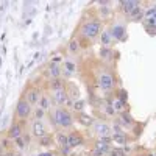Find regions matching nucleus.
Masks as SVG:
<instances>
[{
  "label": "nucleus",
  "instance_id": "nucleus-23",
  "mask_svg": "<svg viewBox=\"0 0 156 156\" xmlns=\"http://www.w3.org/2000/svg\"><path fill=\"white\" fill-rule=\"evenodd\" d=\"M145 27H148V28H156V17H148L147 20H145Z\"/></svg>",
  "mask_w": 156,
  "mask_h": 156
},
{
  "label": "nucleus",
  "instance_id": "nucleus-15",
  "mask_svg": "<svg viewBox=\"0 0 156 156\" xmlns=\"http://www.w3.org/2000/svg\"><path fill=\"white\" fill-rule=\"evenodd\" d=\"M128 16L131 17V19H134V20H137V19H140L142 16H144V9H142V8H140V5H139L137 8H134L131 12H129Z\"/></svg>",
  "mask_w": 156,
  "mask_h": 156
},
{
  "label": "nucleus",
  "instance_id": "nucleus-22",
  "mask_svg": "<svg viewBox=\"0 0 156 156\" xmlns=\"http://www.w3.org/2000/svg\"><path fill=\"white\" fill-rule=\"evenodd\" d=\"M78 48H80V42H78L76 39H72V41L69 42V50L72 51V53H76Z\"/></svg>",
  "mask_w": 156,
  "mask_h": 156
},
{
  "label": "nucleus",
  "instance_id": "nucleus-20",
  "mask_svg": "<svg viewBox=\"0 0 156 156\" xmlns=\"http://www.w3.org/2000/svg\"><path fill=\"white\" fill-rule=\"evenodd\" d=\"M112 140L117 142V144H125L126 137H125V134H122V133H115V134H112Z\"/></svg>",
  "mask_w": 156,
  "mask_h": 156
},
{
  "label": "nucleus",
  "instance_id": "nucleus-18",
  "mask_svg": "<svg viewBox=\"0 0 156 156\" xmlns=\"http://www.w3.org/2000/svg\"><path fill=\"white\" fill-rule=\"evenodd\" d=\"M100 41H101V44L105 45V47H108V45L111 44V33L103 31V33H101V36H100Z\"/></svg>",
  "mask_w": 156,
  "mask_h": 156
},
{
  "label": "nucleus",
  "instance_id": "nucleus-7",
  "mask_svg": "<svg viewBox=\"0 0 156 156\" xmlns=\"http://www.w3.org/2000/svg\"><path fill=\"white\" fill-rule=\"evenodd\" d=\"M33 134H34L36 137H42V136H45L44 123H42L41 120H37V119L33 122Z\"/></svg>",
  "mask_w": 156,
  "mask_h": 156
},
{
  "label": "nucleus",
  "instance_id": "nucleus-8",
  "mask_svg": "<svg viewBox=\"0 0 156 156\" xmlns=\"http://www.w3.org/2000/svg\"><path fill=\"white\" fill-rule=\"evenodd\" d=\"M137 6H139L137 0H128V2H126V0H123V2H120V8L126 12V14H129V12H131L134 8H137Z\"/></svg>",
  "mask_w": 156,
  "mask_h": 156
},
{
  "label": "nucleus",
  "instance_id": "nucleus-33",
  "mask_svg": "<svg viewBox=\"0 0 156 156\" xmlns=\"http://www.w3.org/2000/svg\"><path fill=\"white\" fill-rule=\"evenodd\" d=\"M108 55H109V51H108V48H103V50H101V56H105V58H108Z\"/></svg>",
  "mask_w": 156,
  "mask_h": 156
},
{
  "label": "nucleus",
  "instance_id": "nucleus-2",
  "mask_svg": "<svg viewBox=\"0 0 156 156\" xmlns=\"http://www.w3.org/2000/svg\"><path fill=\"white\" fill-rule=\"evenodd\" d=\"M83 36L84 37H89V39H92L95 37L98 33H100V22L98 20H89L83 25V30H81Z\"/></svg>",
  "mask_w": 156,
  "mask_h": 156
},
{
  "label": "nucleus",
  "instance_id": "nucleus-11",
  "mask_svg": "<svg viewBox=\"0 0 156 156\" xmlns=\"http://www.w3.org/2000/svg\"><path fill=\"white\" fill-rule=\"evenodd\" d=\"M95 131H97V134H98L100 137H108V136L111 134V128H109L106 123H98V125L95 126Z\"/></svg>",
  "mask_w": 156,
  "mask_h": 156
},
{
  "label": "nucleus",
  "instance_id": "nucleus-34",
  "mask_svg": "<svg viewBox=\"0 0 156 156\" xmlns=\"http://www.w3.org/2000/svg\"><path fill=\"white\" fill-rule=\"evenodd\" d=\"M69 148H70V147H62V148H61V151H62L64 154H67V153H69Z\"/></svg>",
  "mask_w": 156,
  "mask_h": 156
},
{
  "label": "nucleus",
  "instance_id": "nucleus-9",
  "mask_svg": "<svg viewBox=\"0 0 156 156\" xmlns=\"http://www.w3.org/2000/svg\"><path fill=\"white\" fill-rule=\"evenodd\" d=\"M67 98H69V95H67V92H66L64 89H62V90H55V92H53V101L58 103V105L66 103Z\"/></svg>",
  "mask_w": 156,
  "mask_h": 156
},
{
  "label": "nucleus",
  "instance_id": "nucleus-14",
  "mask_svg": "<svg viewBox=\"0 0 156 156\" xmlns=\"http://www.w3.org/2000/svg\"><path fill=\"white\" fill-rule=\"evenodd\" d=\"M112 109H114L115 112H123V111H125V103H123L122 100H119V98H115V100L112 101Z\"/></svg>",
  "mask_w": 156,
  "mask_h": 156
},
{
  "label": "nucleus",
  "instance_id": "nucleus-19",
  "mask_svg": "<svg viewBox=\"0 0 156 156\" xmlns=\"http://www.w3.org/2000/svg\"><path fill=\"white\" fill-rule=\"evenodd\" d=\"M48 73H50V76L55 80V78H58V76H59V73H61V72H59V67L56 66V64L51 62V66H50V69H48Z\"/></svg>",
  "mask_w": 156,
  "mask_h": 156
},
{
  "label": "nucleus",
  "instance_id": "nucleus-25",
  "mask_svg": "<svg viewBox=\"0 0 156 156\" xmlns=\"http://www.w3.org/2000/svg\"><path fill=\"white\" fill-rule=\"evenodd\" d=\"M66 72H67V73H72V72H75V64H73V62H70V61H66Z\"/></svg>",
  "mask_w": 156,
  "mask_h": 156
},
{
  "label": "nucleus",
  "instance_id": "nucleus-3",
  "mask_svg": "<svg viewBox=\"0 0 156 156\" xmlns=\"http://www.w3.org/2000/svg\"><path fill=\"white\" fill-rule=\"evenodd\" d=\"M30 112H31V105L30 103L25 98L19 100L17 105H16V114L20 117V119H27V117L30 115Z\"/></svg>",
  "mask_w": 156,
  "mask_h": 156
},
{
  "label": "nucleus",
  "instance_id": "nucleus-6",
  "mask_svg": "<svg viewBox=\"0 0 156 156\" xmlns=\"http://www.w3.org/2000/svg\"><path fill=\"white\" fill-rule=\"evenodd\" d=\"M27 100L30 105H36V103L41 100V92H39L37 89H28V92H27Z\"/></svg>",
  "mask_w": 156,
  "mask_h": 156
},
{
  "label": "nucleus",
  "instance_id": "nucleus-28",
  "mask_svg": "<svg viewBox=\"0 0 156 156\" xmlns=\"http://www.w3.org/2000/svg\"><path fill=\"white\" fill-rule=\"evenodd\" d=\"M145 14H147V19H148V17H156V8L153 6V8L147 9V12H145Z\"/></svg>",
  "mask_w": 156,
  "mask_h": 156
},
{
  "label": "nucleus",
  "instance_id": "nucleus-17",
  "mask_svg": "<svg viewBox=\"0 0 156 156\" xmlns=\"http://www.w3.org/2000/svg\"><path fill=\"white\" fill-rule=\"evenodd\" d=\"M56 140L59 142V145H61V147H69V137H67L66 134L58 133V134H56Z\"/></svg>",
  "mask_w": 156,
  "mask_h": 156
},
{
  "label": "nucleus",
  "instance_id": "nucleus-13",
  "mask_svg": "<svg viewBox=\"0 0 156 156\" xmlns=\"http://www.w3.org/2000/svg\"><path fill=\"white\" fill-rule=\"evenodd\" d=\"M78 120H80L83 125H86V126H89V125H92V122H94V119L90 115H87V114H83V112H80L78 114Z\"/></svg>",
  "mask_w": 156,
  "mask_h": 156
},
{
  "label": "nucleus",
  "instance_id": "nucleus-38",
  "mask_svg": "<svg viewBox=\"0 0 156 156\" xmlns=\"http://www.w3.org/2000/svg\"><path fill=\"white\" fill-rule=\"evenodd\" d=\"M2 153H3V145L0 144V154H2Z\"/></svg>",
  "mask_w": 156,
  "mask_h": 156
},
{
  "label": "nucleus",
  "instance_id": "nucleus-36",
  "mask_svg": "<svg viewBox=\"0 0 156 156\" xmlns=\"http://www.w3.org/2000/svg\"><path fill=\"white\" fill-rule=\"evenodd\" d=\"M0 156H14V154H12V151H6L5 154H0Z\"/></svg>",
  "mask_w": 156,
  "mask_h": 156
},
{
  "label": "nucleus",
  "instance_id": "nucleus-16",
  "mask_svg": "<svg viewBox=\"0 0 156 156\" xmlns=\"http://www.w3.org/2000/svg\"><path fill=\"white\" fill-rule=\"evenodd\" d=\"M50 87L53 89V92H55V90H62L64 89V83L59 80V78H55V80H51Z\"/></svg>",
  "mask_w": 156,
  "mask_h": 156
},
{
  "label": "nucleus",
  "instance_id": "nucleus-24",
  "mask_svg": "<svg viewBox=\"0 0 156 156\" xmlns=\"http://www.w3.org/2000/svg\"><path fill=\"white\" fill-rule=\"evenodd\" d=\"M84 108V101L83 100H78V101H75V105H73V109L78 112V111H81Z\"/></svg>",
  "mask_w": 156,
  "mask_h": 156
},
{
  "label": "nucleus",
  "instance_id": "nucleus-1",
  "mask_svg": "<svg viewBox=\"0 0 156 156\" xmlns=\"http://www.w3.org/2000/svg\"><path fill=\"white\" fill-rule=\"evenodd\" d=\"M51 120H53V123H58L59 126H64V128H69L72 125V115L66 111V109H56L55 114L51 115Z\"/></svg>",
  "mask_w": 156,
  "mask_h": 156
},
{
  "label": "nucleus",
  "instance_id": "nucleus-32",
  "mask_svg": "<svg viewBox=\"0 0 156 156\" xmlns=\"http://www.w3.org/2000/svg\"><path fill=\"white\" fill-rule=\"evenodd\" d=\"M105 111H106V114H108V115H112V114L115 112V111L112 109V106H109V105H108V106L105 108Z\"/></svg>",
  "mask_w": 156,
  "mask_h": 156
},
{
  "label": "nucleus",
  "instance_id": "nucleus-31",
  "mask_svg": "<svg viewBox=\"0 0 156 156\" xmlns=\"http://www.w3.org/2000/svg\"><path fill=\"white\" fill-rule=\"evenodd\" d=\"M44 112H45V111H44V109H41V108H39V109L36 111V117H37V120H39V119H42V117H44Z\"/></svg>",
  "mask_w": 156,
  "mask_h": 156
},
{
  "label": "nucleus",
  "instance_id": "nucleus-27",
  "mask_svg": "<svg viewBox=\"0 0 156 156\" xmlns=\"http://www.w3.org/2000/svg\"><path fill=\"white\" fill-rule=\"evenodd\" d=\"M119 95H120V97H119V100H122L123 103H126V100H128V94H126V90H123V89H122L120 92H119Z\"/></svg>",
  "mask_w": 156,
  "mask_h": 156
},
{
  "label": "nucleus",
  "instance_id": "nucleus-37",
  "mask_svg": "<svg viewBox=\"0 0 156 156\" xmlns=\"http://www.w3.org/2000/svg\"><path fill=\"white\" fill-rule=\"evenodd\" d=\"M101 14H108V8H101Z\"/></svg>",
  "mask_w": 156,
  "mask_h": 156
},
{
  "label": "nucleus",
  "instance_id": "nucleus-29",
  "mask_svg": "<svg viewBox=\"0 0 156 156\" xmlns=\"http://www.w3.org/2000/svg\"><path fill=\"white\" fill-rule=\"evenodd\" d=\"M50 142H51V137H50V136H47V134H45V136H42V137H41V144L47 145V144H50Z\"/></svg>",
  "mask_w": 156,
  "mask_h": 156
},
{
  "label": "nucleus",
  "instance_id": "nucleus-4",
  "mask_svg": "<svg viewBox=\"0 0 156 156\" xmlns=\"http://www.w3.org/2000/svg\"><path fill=\"white\" fill-rule=\"evenodd\" d=\"M98 84H100V87L103 90H109L114 86V80H112V76L109 73H101L100 75V80H98Z\"/></svg>",
  "mask_w": 156,
  "mask_h": 156
},
{
  "label": "nucleus",
  "instance_id": "nucleus-10",
  "mask_svg": "<svg viewBox=\"0 0 156 156\" xmlns=\"http://www.w3.org/2000/svg\"><path fill=\"white\" fill-rule=\"evenodd\" d=\"M67 137H69V147H70V148L78 147V145L83 144V137L78 134V133H70Z\"/></svg>",
  "mask_w": 156,
  "mask_h": 156
},
{
  "label": "nucleus",
  "instance_id": "nucleus-26",
  "mask_svg": "<svg viewBox=\"0 0 156 156\" xmlns=\"http://www.w3.org/2000/svg\"><path fill=\"white\" fill-rule=\"evenodd\" d=\"M39 101H41V109H47L48 108V100H47V97H41V100H39Z\"/></svg>",
  "mask_w": 156,
  "mask_h": 156
},
{
  "label": "nucleus",
  "instance_id": "nucleus-21",
  "mask_svg": "<svg viewBox=\"0 0 156 156\" xmlns=\"http://www.w3.org/2000/svg\"><path fill=\"white\" fill-rule=\"evenodd\" d=\"M109 150V145L105 144V142H97V153H106Z\"/></svg>",
  "mask_w": 156,
  "mask_h": 156
},
{
  "label": "nucleus",
  "instance_id": "nucleus-12",
  "mask_svg": "<svg viewBox=\"0 0 156 156\" xmlns=\"http://www.w3.org/2000/svg\"><path fill=\"white\" fill-rule=\"evenodd\" d=\"M20 134H22V128H20V125L19 123H14V125H11V128H9V131H8V137L9 139H17V137H20Z\"/></svg>",
  "mask_w": 156,
  "mask_h": 156
},
{
  "label": "nucleus",
  "instance_id": "nucleus-35",
  "mask_svg": "<svg viewBox=\"0 0 156 156\" xmlns=\"http://www.w3.org/2000/svg\"><path fill=\"white\" fill-rule=\"evenodd\" d=\"M36 156H53V154H51V153H39V154H36Z\"/></svg>",
  "mask_w": 156,
  "mask_h": 156
},
{
  "label": "nucleus",
  "instance_id": "nucleus-30",
  "mask_svg": "<svg viewBox=\"0 0 156 156\" xmlns=\"http://www.w3.org/2000/svg\"><path fill=\"white\" fill-rule=\"evenodd\" d=\"M16 144H17V147L22 150V148H25V142H23V139L22 137H17L16 139Z\"/></svg>",
  "mask_w": 156,
  "mask_h": 156
},
{
  "label": "nucleus",
  "instance_id": "nucleus-5",
  "mask_svg": "<svg viewBox=\"0 0 156 156\" xmlns=\"http://www.w3.org/2000/svg\"><path fill=\"white\" fill-rule=\"evenodd\" d=\"M125 34H126V30L122 25H114L112 30H111V37H115V39H119V41H123Z\"/></svg>",
  "mask_w": 156,
  "mask_h": 156
}]
</instances>
